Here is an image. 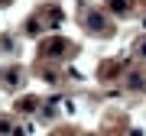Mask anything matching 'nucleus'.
<instances>
[{"mask_svg": "<svg viewBox=\"0 0 146 136\" xmlns=\"http://www.w3.org/2000/svg\"><path fill=\"white\" fill-rule=\"evenodd\" d=\"M68 42L65 39H58V36H52V39H46L42 42V58H55V55H62V52H68Z\"/></svg>", "mask_w": 146, "mask_h": 136, "instance_id": "obj_2", "label": "nucleus"}, {"mask_svg": "<svg viewBox=\"0 0 146 136\" xmlns=\"http://www.w3.org/2000/svg\"><path fill=\"white\" fill-rule=\"evenodd\" d=\"M36 104H39L36 97H23V100H20V104H16V107H20V110H33V107H36Z\"/></svg>", "mask_w": 146, "mask_h": 136, "instance_id": "obj_6", "label": "nucleus"}, {"mask_svg": "<svg viewBox=\"0 0 146 136\" xmlns=\"http://www.w3.org/2000/svg\"><path fill=\"white\" fill-rule=\"evenodd\" d=\"M88 26H91V29H107V23H104L101 13H91V16H88Z\"/></svg>", "mask_w": 146, "mask_h": 136, "instance_id": "obj_5", "label": "nucleus"}, {"mask_svg": "<svg viewBox=\"0 0 146 136\" xmlns=\"http://www.w3.org/2000/svg\"><path fill=\"white\" fill-rule=\"evenodd\" d=\"M136 55H140V58H146V39L140 42V46H136Z\"/></svg>", "mask_w": 146, "mask_h": 136, "instance_id": "obj_8", "label": "nucleus"}, {"mask_svg": "<svg viewBox=\"0 0 146 136\" xmlns=\"http://www.w3.org/2000/svg\"><path fill=\"white\" fill-rule=\"evenodd\" d=\"M127 84H130L133 91H143V88H146V78H143V75H136V71H133L130 78H127Z\"/></svg>", "mask_w": 146, "mask_h": 136, "instance_id": "obj_4", "label": "nucleus"}, {"mask_svg": "<svg viewBox=\"0 0 146 136\" xmlns=\"http://www.w3.org/2000/svg\"><path fill=\"white\" fill-rule=\"evenodd\" d=\"M0 78H3V84H16V81L23 78V75H20V68H7V71L0 75Z\"/></svg>", "mask_w": 146, "mask_h": 136, "instance_id": "obj_3", "label": "nucleus"}, {"mask_svg": "<svg viewBox=\"0 0 146 136\" xmlns=\"http://www.w3.org/2000/svg\"><path fill=\"white\" fill-rule=\"evenodd\" d=\"M110 7H114V13H127V0H107Z\"/></svg>", "mask_w": 146, "mask_h": 136, "instance_id": "obj_7", "label": "nucleus"}, {"mask_svg": "<svg viewBox=\"0 0 146 136\" xmlns=\"http://www.w3.org/2000/svg\"><path fill=\"white\" fill-rule=\"evenodd\" d=\"M0 3H7V0H0Z\"/></svg>", "mask_w": 146, "mask_h": 136, "instance_id": "obj_9", "label": "nucleus"}, {"mask_svg": "<svg viewBox=\"0 0 146 136\" xmlns=\"http://www.w3.org/2000/svg\"><path fill=\"white\" fill-rule=\"evenodd\" d=\"M58 20H62V13H55V7H49V13L46 10H42L39 16H33V20H29V32H36L39 26H58Z\"/></svg>", "mask_w": 146, "mask_h": 136, "instance_id": "obj_1", "label": "nucleus"}]
</instances>
